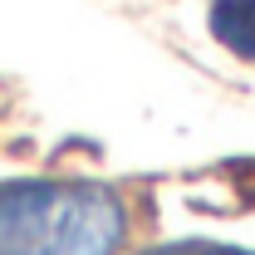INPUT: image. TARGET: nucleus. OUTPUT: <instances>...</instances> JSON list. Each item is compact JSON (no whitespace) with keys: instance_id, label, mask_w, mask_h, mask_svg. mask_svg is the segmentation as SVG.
Here are the masks:
<instances>
[{"instance_id":"nucleus-1","label":"nucleus","mask_w":255,"mask_h":255,"mask_svg":"<svg viewBox=\"0 0 255 255\" xmlns=\"http://www.w3.org/2000/svg\"><path fill=\"white\" fill-rule=\"evenodd\" d=\"M128 201L103 182H0V255H118Z\"/></svg>"},{"instance_id":"nucleus-2","label":"nucleus","mask_w":255,"mask_h":255,"mask_svg":"<svg viewBox=\"0 0 255 255\" xmlns=\"http://www.w3.org/2000/svg\"><path fill=\"white\" fill-rule=\"evenodd\" d=\"M211 34L231 54L255 59V0H216L211 5Z\"/></svg>"},{"instance_id":"nucleus-3","label":"nucleus","mask_w":255,"mask_h":255,"mask_svg":"<svg viewBox=\"0 0 255 255\" xmlns=\"http://www.w3.org/2000/svg\"><path fill=\"white\" fill-rule=\"evenodd\" d=\"M147 255H251V251H231V246H211V241H177V246H157Z\"/></svg>"}]
</instances>
